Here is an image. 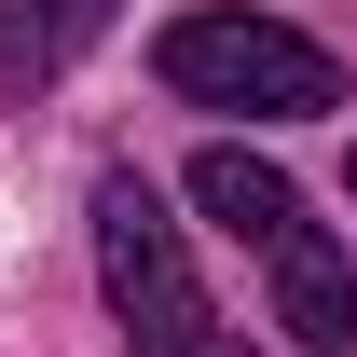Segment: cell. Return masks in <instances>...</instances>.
<instances>
[{"instance_id":"6da1fadb","label":"cell","mask_w":357,"mask_h":357,"mask_svg":"<svg viewBox=\"0 0 357 357\" xmlns=\"http://www.w3.org/2000/svg\"><path fill=\"white\" fill-rule=\"evenodd\" d=\"M192 206L234 234V248H261V275H275V330L289 344H316V357H344L357 344V275H344V248L303 220V192L261 165V151H192Z\"/></svg>"},{"instance_id":"7a4b0ae2","label":"cell","mask_w":357,"mask_h":357,"mask_svg":"<svg viewBox=\"0 0 357 357\" xmlns=\"http://www.w3.org/2000/svg\"><path fill=\"white\" fill-rule=\"evenodd\" d=\"M96 275H110V316H124L137 357H248V330L206 303V275H192V248H178L165 192H151L137 165L96 178Z\"/></svg>"},{"instance_id":"5b68a950","label":"cell","mask_w":357,"mask_h":357,"mask_svg":"<svg viewBox=\"0 0 357 357\" xmlns=\"http://www.w3.org/2000/svg\"><path fill=\"white\" fill-rule=\"evenodd\" d=\"M344 178H357V165H344Z\"/></svg>"},{"instance_id":"3957f363","label":"cell","mask_w":357,"mask_h":357,"mask_svg":"<svg viewBox=\"0 0 357 357\" xmlns=\"http://www.w3.org/2000/svg\"><path fill=\"white\" fill-rule=\"evenodd\" d=\"M151 69H165V96H192V110H248V124H303V110L344 96L330 42L275 28V14H178Z\"/></svg>"},{"instance_id":"277c9868","label":"cell","mask_w":357,"mask_h":357,"mask_svg":"<svg viewBox=\"0 0 357 357\" xmlns=\"http://www.w3.org/2000/svg\"><path fill=\"white\" fill-rule=\"evenodd\" d=\"M124 0H0V83H55L83 42H110Z\"/></svg>"}]
</instances>
